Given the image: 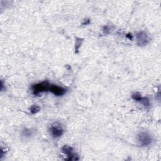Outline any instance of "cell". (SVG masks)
Segmentation results:
<instances>
[{
  "label": "cell",
  "instance_id": "cell-11",
  "mask_svg": "<svg viewBox=\"0 0 161 161\" xmlns=\"http://www.w3.org/2000/svg\"><path fill=\"white\" fill-rule=\"evenodd\" d=\"M111 27L108 25H104L103 28V31L104 34H109L111 33Z\"/></svg>",
  "mask_w": 161,
  "mask_h": 161
},
{
  "label": "cell",
  "instance_id": "cell-10",
  "mask_svg": "<svg viewBox=\"0 0 161 161\" xmlns=\"http://www.w3.org/2000/svg\"><path fill=\"white\" fill-rule=\"evenodd\" d=\"M82 42V39L77 38L76 42H75V52H76V53H77V52L79 51V47L81 45Z\"/></svg>",
  "mask_w": 161,
  "mask_h": 161
},
{
  "label": "cell",
  "instance_id": "cell-3",
  "mask_svg": "<svg viewBox=\"0 0 161 161\" xmlns=\"http://www.w3.org/2000/svg\"><path fill=\"white\" fill-rule=\"evenodd\" d=\"M138 140L142 146H148L152 142V138L147 132L141 131L138 135Z\"/></svg>",
  "mask_w": 161,
  "mask_h": 161
},
{
  "label": "cell",
  "instance_id": "cell-1",
  "mask_svg": "<svg viewBox=\"0 0 161 161\" xmlns=\"http://www.w3.org/2000/svg\"><path fill=\"white\" fill-rule=\"evenodd\" d=\"M50 85V84L48 82V80H45L42 82L33 84L31 87L33 94L36 96L42 92L49 91Z\"/></svg>",
  "mask_w": 161,
  "mask_h": 161
},
{
  "label": "cell",
  "instance_id": "cell-5",
  "mask_svg": "<svg viewBox=\"0 0 161 161\" xmlns=\"http://www.w3.org/2000/svg\"><path fill=\"white\" fill-rule=\"evenodd\" d=\"M132 98L137 101V102H139L141 104H142L145 108H150V101L148 99V97H142L138 92H135L132 94L131 96Z\"/></svg>",
  "mask_w": 161,
  "mask_h": 161
},
{
  "label": "cell",
  "instance_id": "cell-8",
  "mask_svg": "<svg viewBox=\"0 0 161 161\" xmlns=\"http://www.w3.org/2000/svg\"><path fill=\"white\" fill-rule=\"evenodd\" d=\"M23 135L26 137H30L33 135V131L30 129L25 128L23 131Z\"/></svg>",
  "mask_w": 161,
  "mask_h": 161
},
{
  "label": "cell",
  "instance_id": "cell-4",
  "mask_svg": "<svg viewBox=\"0 0 161 161\" xmlns=\"http://www.w3.org/2000/svg\"><path fill=\"white\" fill-rule=\"evenodd\" d=\"M136 43L138 46L142 47L147 45L149 42V37L147 33L144 31H140L136 35Z\"/></svg>",
  "mask_w": 161,
  "mask_h": 161
},
{
  "label": "cell",
  "instance_id": "cell-12",
  "mask_svg": "<svg viewBox=\"0 0 161 161\" xmlns=\"http://www.w3.org/2000/svg\"><path fill=\"white\" fill-rule=\"evenodd\" d=\"M89 23H90V20L89 19H86V20H84V22H83L82 23V25H88V24H89Z\"/></svg>",
  "mask_w": 161,
  "mask_h": 161
},
{
  "label": "cell",
  "instance_id": "cell-13",
  "mask_svg": "<svg viewBox=\"0 0 161 161\" xmlns=\"http://www.w3.org/2000/svg\"><path fill=\"white\" fill-rule=\"evenodd\" d=\"M126 37H127V38H128L130 40H132V38H133V36H132L131 34H130V33H128V34H127V35H126Z\"/></svg>",
  "mask_w": 161,
  "mask_h": 161
},
{
  "label": "cell",
  "instance_id": "cell-7",
  "mask_svg": "<svg viewBox=\"0 0 161 161\" xmlns=\"http://www.w3.org/2000/svg\"><path fill=\"white\" fill-rule=\"evenodd\" d=\"M49 91H50L54 95L57 96H62V95L65 94V93L66 92L65 89L63 88L62 87L58 86L57 85L52 84H50V85Z\"/></svg>",
  "mask_w": 161,
  "mask_h": 161
},
{
  "label": "cell",
  "instance_id": "cell-9",
  "mask_svg": "<svg viewBox=\"0 0 161 161\" xmlns=\"http://www.w3.org/2000/svg\"><path fill=\"white\" fill-rule=\"evenodd\" d=\"M40 110V108L37 105H33L30 108V111L32 114H35Z\"/></svg>",
  "mask_w": 161,
  "mask_h": 161
},
{
  "label": "cell",
  "instance_id": "cell-2",
  "mask_svg": "<svg viewBox=\"0 0 161 161\" xmlns=\"http://www.w3.org/2000/svg\"><path fill=\"white\" fill-rule=\"evenodd\" d=\"M50 132L53 138H57L62 136L64 132V129L60 123L55 122L51 125L50 127Z\"/></svg>",
  "mask_w": 161,
  "mask_h": 161
},
{
  "label": "cell",
  "instance_id": "cell-6",
  "mask_svg": "<svg viewBox=\"0 0 161 161\" xmlns=\"http://www.w3.org/2000/svg\"><path fill=\"white\" fill-rule=\"evenodd\" d=\"M62 152L67 156V160H78L77 158H75V154L73 152V148L70 146L69 145H64L62 147Z\"/></svg>",
  "mask_w": 161,
  "mask_h": 161
}]
</instances>
